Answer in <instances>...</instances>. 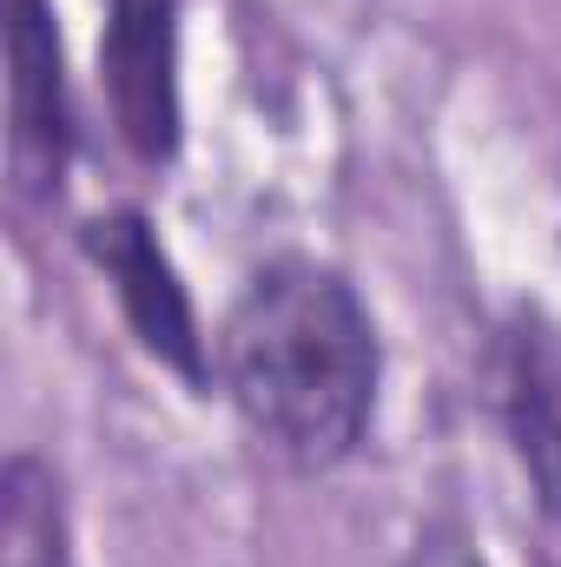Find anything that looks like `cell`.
<instances>
[{
	"instance_id": "3957f363",
	"label": "cell",
	"mask_w": 561,
	"mask_h": 567,
	"mask_svg": "<svg viewBox=\"0 0 561 567\" xmlns=\"http://www.w3.org/2000/svg\"><path fill=\"white\" fill-rule=\"evenodd\" d=\"M106 93L120 140L140 158L178 145V0H113L106 20Z\"/></svg>"
},
{
	"instance_id": "52a82bcc",
	"label": "cell",
	"mask_w": 561,
	"mask_h": 567,
	"mask_svg": "<svg viewBox=\"0 0 561 567\" xmlns=\"http://www.w3.org/2000/svg\"><path fill=\"white\" fill-rule=\"evenodd\" d=\"M410 567H482V561L469 555V542H422Z\"/></svg>"
},
{
	"instance_id": "277c9868",
	"label": "cell",
	"mask_w": 561,
	"mask_h": 567,
	"mask_svg": "<svg viewBox=\"0 0 561 567\" xmlns=\"http://www.w3.org/2000/svg\"><path fill=\"white\" fill-rule=\"evenodd\" d=\"M86 251L100 258V271L113 278L133 330L145 337V350H159L172 370L198 377V330H192V303L172 278L165 251L152 245V225L140 212H120V218H100L86 231Z\"/></svg>"
},
{
	"instance_id": "6da1fadb",
	"label": "cell",
	"mask_w": 561,
	"mask_h": 567,
	"mask_svg": "<svg viewBox=\"0 0 561 567\" xmlns=\"http://www.w3.org/2000/svg\"><path fill=\"white\" fill-rule=\"evenodd\" d=\"M218 383L245 429L290 468L344 462L377 410V330L324 265H272L218 337Z\"/></svg>"
},
{
	"instance_id": "7a4b0ae2",
	"label": "cell",
	"mask_w": 561,
	"mask_h": 567,
	"mask_svg": "<svg viewBox=\"0 0 561 567\" xmlns=\"http://www.w3.org/2000/svg\"><path fill=\"white\" fill-rule=\"evenodd\" d=\"M67 73L47 0L7 7V165L20 198H53L67 172Z\"/></svg>"
},
{
	"instance_id": "5b68a950",
	"label": "cell",
	"mask_w": 561,
	"mask_h": 567,
	"mask_svg": "<svg viewBox=\"0 0 561 567\" xmlns=\"http://www.w3.org/2000/svg\"><path fill=\"white\" fill-rule=\"evenodd\" d=\"M502 410L522 468L536 475L542 502L561 515V337L542 323H522L502 357Z\"/></svg>"
},
{
	"instance_id": "8992f818",
	"label": "cell",
	"mask_w": 561,
	"mask_h": 567,
	"mask_svg": "<svg viewBox=\"0 0 561 567\" xmlns=\"http://www.w3.org/2000/svg\"><path fill=\"white\" fill-rule=\"evenodd\" d=\"M0 567H73L60 482L33 455H13L0 482Z\"/></svg>"
}]
</instances>
